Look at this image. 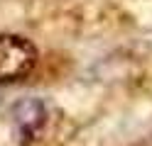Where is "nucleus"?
<instances>
[{
	"label": "nucleus",
	"mask_w": 152,
	"mask_h": 146,
	"mask_svg": "<svg viewBox=\"0 0 152 146\" xmlns=\"http://www.w3.org/2000/svg\"><path fill=\"white\" fill-rule=\"evenodd\" d=\"M37 66V49L20 34H0V83L30 76Z\"/></svg>",
	"instance_id": "nucleus-1"
},
{
	"label": "nucleus",
	"mask_w": 152,
	"mask_h": 146,
	"mask_svg": "<svg viewBox=\"0 0 152 146\" xmlns=\"http://www.w3.org/2000/svg\"><path fill=\"white\" fill-rule=\"evenodd\" d=\"M12 122H15V129L17 134L22 136V141H34L39 132L44 129L47 124V107L42 100L37 97H25V100L15 102L12 107Z\"/></svg>",
	"instance_id": "nucleus-2"
}]
</instances>
